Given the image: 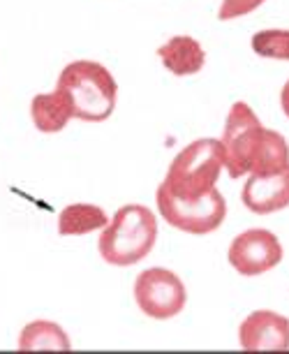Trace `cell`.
<instances>
[{
  "label": "cell",
  "instance_id": "obj_8",
  "mask_svg": "<svg viewBox=\"0 0 289 354\" xmlns=\"http://www.w3.org/2000/svg\"><path fill=\"white\" fill-rule=\"evenodd\" d=\"M239 345L245 352H287L289 319L275 310H254L239 324Z\"/></svg>",
  "mask_w": 289,
  "mask_h": 354
},
{
  "label": "cell",
  "instance_id": "obj_15",
  "mask_svg": "<svg viewBox=\"0 0 289 354\" xmlns=\"http://www.w3.org/2000/svg\"><path fill=\"white\" fill-rule=\"evenodd\" d=\"M252 51L259 58L271 61H289V30L285 28H266L252 35Z\"/></svg>",
  "mask_w": 289,
  "mask_h": 354
},
{
  "label": "cell",
  "instance_id": "obj_6",
  "mask_svg": "<svg viewBox=\"0 0 289 354\" xmlns=\"http://www.w3.org/2000/svg\"><path fill=\"white\" fill-rule=\"evenodd\" d=\"M134 301L146 317L171 319L183 313L187 290L176 273L162 266L141 271L134 280Z\"/></svg>",
  "mask_w": 289,
  "mask_h": 354
},
{
  "label": "cell",
  "instance_id": "obj_1",
  "mask_svg": "<svg viewBox=\"0 0 289 354\" xmlns=\"http://www.w3.org/2000/svg\"><path fill=\"white\" fill-rule=\"evenodd\" d=\"M58 91L70 100L72 113L79 121L102 123L116 109L118 84L109 68L97 61L67 63L58 77Z\"/></svg>",
  "mask_w": 289,
  "mask_h": 354
},
{
  "label": "cell",
  "instance_id": "obj_10",
  "mask_svg": "<svg viewBox=\"0 0 289 354\" xmlns=\"http://www.w3.org/2000/svg\"><path fill=\"white\" fill-rule=\"evenodd\" d=\"M158 56L174 77H192L206 65V51L190 35H174L162 46H158Z\"/></svg>",
  "mask_w": 289,
  "mask_h": 354
},
{
  "label": "cell",
  "instance_id": "obj_11",
  "mask_svg": "<svg viewBox=\"0 0 289 354\" xmlns=\"http://www.w3.org/2000/svg\"><path fill=\"white\" fill-rule=\"evenodd\" d=\"M30 118L39 132L56 135V132L65 130V125L75 118V113H72V104L65 97V93L56 88L53 93H39L30 100Z\"/></svg>",
  "mask_w": 289,
  "mask_h": 354
},
{
  "label": "cell",
  "instance_id": "obj_7",
  "mask_svg": "<svg viewBox=\"0 0 289 354\" xmlns=\"http://www.w3.org/2000/svg\"><path fill=\"white\" fill-rule=\"evenodd\" d=\"M282 255L285 250H282L280 239L268 230L241 232L227 250L232 269L245 278L264 276L266 271L275 269L282 262Z\"/></svg>",
  "mask_w": 289,
  "mask_h": 354
},
{
  "label": "cell",
  "instance_id": "obj_4",
  "mask_svg": "<svg viewBox=\"0 0 289 354\" xmlns=\"http://www.w3.org/2000/svg\"><path fill=\"white\" fill-rule=\"evenodd\" d=\"M156 202L167 225L185 234H197V236L215 232L227 218V202L218 188L201 197H178L160 183Z\"/></svg>",
  "mask_w": 289,
  "mask_h": 354
},
{
  "label": "cell",
  "instance_id": "obj_2",
  "mask_svg": "<svg viewBox=\"0 0 289 354\" xmlns=\"http://www.w3.org/2000/svg\"><path fill=\"white\" fill-rule=\"evenodd\" d=\"M158 241V220L149 206L127 204L113 213L109 225L100 234L97 250L106 264H139Z\"/></svg>",
  "mask_w": 289,
  "mask_h": 354
},
{
  "label": "cell",
  "instance_id": "obj_13",
  "mask_svg": "<svg viewBox=\"0 0 289 354\" xmlns=\"http://www.w3.org/2000/svg\"><path fill=\"white\" fill-rule=\"evenodd\" d=\"M106 225H109V216L102 206L95 204H70L58 213L60 236H84V234L104 230Z\"/></svg>",
  "mask_w": 289,
  "mask_h": 354
},
{
  "label": "cell",
  "instance_id": "obj_17",
  "mask_svg": "<svg viewBox=\"0 0 289 354\" xmlns=\"http://www.w3.org/2000/svg\"><path fill=\"white\" fill-rule=\"evenodd\" d=\"M280 106H282V111H285V116L289 118V79L280 91Z\"/></svg>",
  "mask_w": 289,
  "mask_h": 354
},
{
  "label": "cell",
  "instance_id": "obj_5",
  "mask_svg": "<svg viewBox=\"0 0 289 354\" xmlns=\"http://www.w3.org/2000/svg\"><path fill=\"white\" fill-rule=\"evenodd\" d=\"M266 128L261 125L257 113L248 102H234L227 113L223 130V151H225V169L232 178L248 176L252 171L254 158L264 142Z\"/></svg>",
  "mask_w": 289,
  "mask_h": 354
},
{
  "label": "cell",
  "instance_id": "obj_3",
  "mask_svg": "<svg viewBox=\"0 0 289 354\" xmlns=\"http://www.w3.org/2000/svg\"><path fill=\"white\" fill-rule=\"evenodd\" d=\"M223 169V142L213 137L194 139L171 160L162 185L178 197H201L215 188Z\"/></svg>",
  "mask_w": 289,
  "mask_h": 354
},
{
  "label": "cell",
  "instance_id": "obj_14",
  "mask_svg": "<svg viewBox=\"0 0 289 354\" xmlns=\"http://www.w3.org/2000/svg\"><path fill=\"white\" fill-rule=\"evenodd\" d=\"M289 165V144L287 139L275 130L264 132V142L259 146V153L254 158L252 171L250 174H264V171H275L280 167Z\"/></svg>",
  "mask_w": 289,
  "mask_h": 354
},
{
  "label": "cell",
  "instance_id": "obj_16",
  "mask_svg": "<svg viewBox=\"0 0 289 354\" xmlns=\"http://www.w3.org/2000/svg\"><path fill=\"white\" fill-rule=\"evenodd\" d=\"M266 0H223L218 10L220 21H232V19H241L245 15H250L257 8H261Z\"/></svg>",
  "mask_w": 289,
  "mask_h": 354
},
{
  "label": "cell",
  "instance_id": "obj_12",
  "mask_svg": "<svg viewBox=\"0 0 289 354\" xmlns=\"http://www.w3.org/2000/svg\"><path fill=\"white\" fill-rule=\"evenodd\" d=\"M19 352H67L72 350V340L65 329L51 319H35L21 329L17 343Z\"/></svg>",
  "mask_w": 289,
  "mask_h": 354
},
{
  "label": "cell",
  "instance_id": "obj_9",
  "mask_svg": "<svg viewBox=\"0 0 289 354\" xmlns=\"http://www.w3.org/2000/svg\"><path fill=\"white\" fill-rule=\"evenodd\" d=\"M241 202L248 211L257 216L282 211L289 206V165L275 171L248 174V181L241 190Z\"/></svg>",
  "mask_w": 289,
  "mask_h": 354
}]
</instances>
